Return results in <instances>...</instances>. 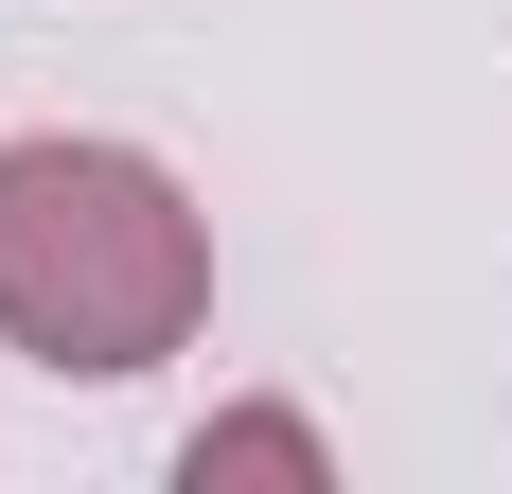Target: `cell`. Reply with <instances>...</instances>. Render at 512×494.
I'll list each match as a JSON object with an SVG mask.
<instances>
[{
	"mask_svg": "<svg viewBox=\"0 0 512 494\" xmlns=\"http://www.w3.org/2000/svg\"><path fill=\"white\" fill-rule=\"evenodd\" d=\"M212 336V212L177 159L106 124L0 142V353L53 389H142Z\"/></svg>",
	"mask_w": 512,
	"mask_h": 494,
	"instance_id": "6da1fadb",
	"label": "cell"
},
{
	"mask_svg": "<svg viewBox=\"0 0 512 494\" xmlns=\"http://www.w3.org/2000/svg\"><path fill=\"white\" fill-rule=\"evenodd\" d=\"M177 477H195V494H230V477H265V494H336V442H318V406H212L195 442H177Z\"/></svg>",
	"mask_w": 512,
	"mask_h": 494,
	"instance_id": "7a4b0ae2",
	"label": "cell"
}]
</instances>
